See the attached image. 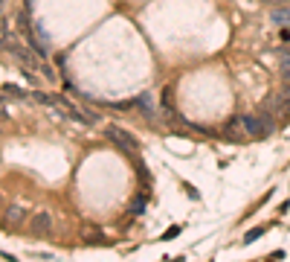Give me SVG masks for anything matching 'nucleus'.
<instances>
[{
  "label": "nucleus",
  "mask_w": 290,
  "mask_h": 262,
  "mask_svg": "<svg viewBox=\"0 0 290 262\" xmlns=\"http://www.w3.org/2000/svg\"><path fill=\"white\" fill-rule=\"evenodd\" d=\"M241 122H244V128H247V137H253V140H261L267 134H273V128H276L273 114H267V111H261V114H247V117H241Z\"/></svg>",
  "instance_id": "1"
},
{
  "label": "nucleus",
  "mask_w": 290,
  "mask_h": 262,
  "mask_svg": "<svg viewBox=\"0 0 290 262\" xmlns=\"http://www.w3.org/2000/svg\"><path fill=\"white\" fill-rule=\"evenodd\" d=\"M104 134H107V140H113L119 149H139L137 137H134L131 131L119 128V125H107V128H104Z\"/></svg>",
  "instance_id": "2"
},
{
  "label": "nucleus",
  "mask_w": 290,
  "mask_h": 262,
  "mask_svg": "<svg viewBox=\"0 0 290 262\" xmlns=\"http://www.w3.org/2000/svg\"><path fill=\"white\" fill-rule=\"evenodd\" d=\"M3 47H6V53H9L12 59H18L23 64V67H38V64H35V56H29V53H26V50L21 47V44H18V41H15V38H3Z\"/></svg>",
  "instance_id": "3"
},
{
  "label": "nucleus",
  "mask_w": 290,
  "mask_h": 262,
  "mask_svg": "<svg viewBox=\"0 0 290 262\" xmlns=\"http://www.w3.org/2000/svg\"><path fill=\"white\" fill-rule=\"evenodd\" d=\"M29 230H32L35 236H49V233H52V213H49V210L35 213L32 219H29Z\"/></svg>",
  "instance_id": "4"
},
{
  "label": "nucleus",
  "mask_w": 290,
  "mask_h": 262,
  "mask_svg": "<svg viewBox=\"0 0 290 262\" xmlns=\"http://www.w3.org/2000/svg\"><path fill=\"white\" fill-rule=\"evenodd\" d=\"M223 137L232 140V143H244V140H247V128H244L241 117H232L229 122L223 125Z\"/></svg>",
  "instance_id": "5"
},
{
  "label": "nucleus",
  "mask_w": 290,
  "mask_h": 262,
  "mask_svg": "<svg viewBox=\"0 0 290 262\" xmlns=\"http://www.w3.org/2000/svg\"><path fill=\"white\" fill-rule=\"evenodd\" d=\"M270 21H273L276 26H290V3H287V6H278V9H273Z\"/></svg>",
  "instance_id": "6"
},
{
  "label": "nucleus",
  "mask_w": 290,
  "mask_h": 262,
  "mask_svg": "<svg viewBox=\"0 0 290 262\" xmlns=\"http://www.w3.org/2000/svg\"><path fill=\"white\" fill-rule=\"evenodd\" d=\"M278 56H281V79L290 82V44H284L278 50Z\"/></svg>",
  "instance_id": "7"
},
{
  "label": "nucleus",
  "mask_w": 290,
  "mask_h": 262,
  "mask_svg": "<svg viewBox=\"0 0 290 262\" xmlns=\"http://www.w3.org/2000/svg\"><path fill=\"white\" fill-rule=\"evenodd\" d=\"M134 105H139L142 111H145V114H148V117H154V114H157V108H154V99H151V94L137 96V102H134Z\"/></svg>",
  "instance_id": "8"
},
{
  "label": "nucleus",
  "mask_w": 290,
  "mask_h": 262,
  "mask_svg": "<svg viewBox=\"0 0 290 262\" xmlns=\"http://www.w3.org/2000/svg\"><path fill=\"white\" fill-rule=\"evenodd\" d=\"M6 222H9L12 227H18V225L23 222V210H21V207H12L9 215H6Z\"/></svg>",
  "instance_id": "9"
},
{
  "label": "nucleus",
  "mask_w": 290,
  "mask_h": 262,
  "mask_svg": "<svg viewBox=\"0 0 290 262\" xmlns=\"http://www.w3.org/2000/svg\"><path fill=\"white\" fill-rule=\"evenodd\" d=\"M261 233H264V230H261V227H255V230H250V233H247V236H244V242H247V245H250V242H255V239L261 236Z\"/></svg>",
  "instance_id": "10"
},
{
  "label": "nucleus",
  "mask_w": 290,
  "mask_h": 262,
  "mask_svg": "<svg viewBox=\"0 0 290 262\" xmlns=\"http://www.w3.org/2000/svg\"><path fill=\"white\" fill-rule=\"evenodd\" d=\"M177 233H180V227H168V230H165V236H162V239H174Z\"/></svg>",
  "instance_id": "11"
},
{
  "label": "nucleus",
  "mask_w": 290,
  "mask_h": 262,
  "mask_svg": "<svg viewBox=\"0 0 290 262\" xmlns=\"http://www.w3.org/2000/svg\"><path fill=\"white\" fill-rule=\"evenodd\" d=\"M281 41H284V44H290V26H281Z\"/></svg>",
  "instance_id": "12"
},
{
  "label": "nucleus",
  "mask_w": 290,
  "mask_h": 262,
  "mask_svg": "<svg viewBox=\"0 0 290 262\" xmlns=\"http://www.w3.org/2000/svg\"><path fill=\"white\" fill-rule=\"evenodd\" d=\"M142 207H145V201H142V198H137V201H134V213H139Z\"/></svg>",
  "instance_id": "13"
},
{
  "label": "nucleus",
  "mask_w": 290,
  "mask_h": 262,
  "mask_svg": "<svg viewBox=\"0 0 290 262\" xmlns=\"http://www.w3.org/2000/svg\"><path fill=\"white\" fill-rule=\"evenodd\" d=\"M281 96H284V102H287V105H290V82H287V88L281 91Z\"/></svg>",
  "instance_id": "14"
},
{
  "label": "nucleus",
  "mask_w": 290,
  "mask_h": 262,
  "mask_svg": "<svg viewBox=\"0 0 290 262\" xmlns=\"http://www.w3.org/2000/svg\"><path fill=\"white\" fill-rule=\"evenodd\" d=\"M0 119H6V108L0 105Z\"/></svg>",
  "instance_id": "15"
},
{
  "label": "nucleus",
  "mask_w": 290,
  "mask_h": 262,
  "mask_svg": "<svg viewBox=\"0 0 290 262\" xmlns=\"http://www.w3.org/2000/svg\"><path fill=\"white\" fill-rule=\"evenodd\" d=\"M264 3H287V0H264Z\"/></svg>",
  "instance_id": "16"
}]
</instances>
